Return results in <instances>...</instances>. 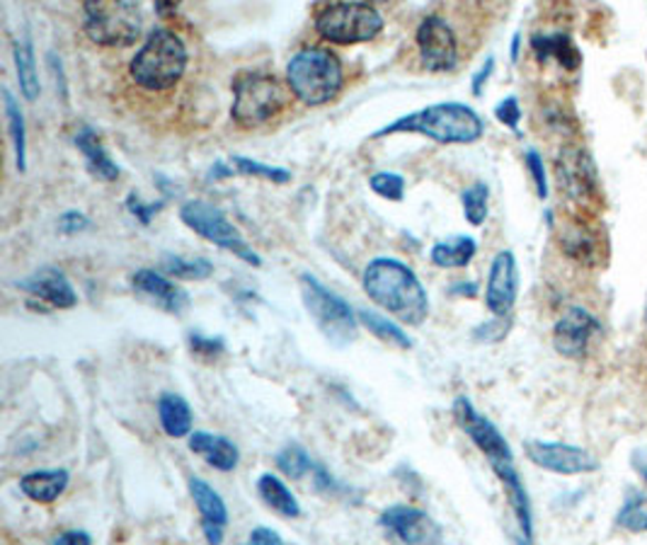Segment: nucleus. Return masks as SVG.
Returning a JSON list of instances; mask_svg holds the SVG:
<instances>
[{
	"label": "nucleus",
	"instance_id": "cd10ccee",
	"mask_svg": "<svg viewBox=\"0 0 647 545\" xmlns=\"http://www.w3.org/2000/svg\"><path fill=\"white\" fill-rule=\"evenodd\" d=\"M3 110L8 120L10 144H12V151H16V165L20 173H24L28 171V126H24V114H22L20 102L8 88H3Z\"/></svg>",
	"mask_w": 647,
	"mask_h": 545
},
{
	"label": "nucleus",
	"instance_id": "49530a36",
	"mask_svg": "<svg viewBox=\"0 0 647 545\" xmlns=\"http://www.w3.org/2000/svg\"><path fill=\"white\" fill-rule=\"evenodd\" d=\"M630 465L643 483H647V449H636L630 453Z\"/></svg>",
	"mask_w": 647,
	"mask_h": 545
},
{
	"label": "nucleus",
	"instance_id": "37998d69",
	"mask_svg": "<svg viewBox=\"0 0 647 545\" xmlns=\"http://www.w3.org/2000/svg\"><path fill=\"white\" fill-rule=\"evenodd\" d=\"M245 545H284L281 536L277 534L275 528L269 526H255L248 536V543Z\"/></svg>",
	"mask_w": 647,
	"mask_h": 545
},
{
	"label": "nucleus",
	"instance_id": "c03bdc74",
	"mask_svg": "<svg viewBox=\"0 0 647 545\" xmlns=\"http://www.w3.org/2000/svg\"><path fill=\"white\" fill-rule=\"evenodd\" d=\"M493 71H495V59H493V56H487L485 63L481 66V71H477V73L473 75L471 90H473V95H475V97H481V95H483V90H485V85H487V81H490V75H493Z\"/></svg>",
	"mask_w": 647,
	"mask_h": 545
},
{
	"label": "nucleus",
	"instance_id": "4468645a",
	"mask_svg": "<svg viewBox=\"0 0 647 545\" xmlns=\"http://www.w3.org/2000/svg\"><path fill=\"white\" fill-rule=\"evenodd\" d=\"M602 332L599 318L587 308H567L553 326V347L565 359H585L594 335Z\"/></svg>",
	"mask_w": 647,
	"mask_h": 545
},
{
	"label": "nucleus",
	"instance_id": "09e8293b",
	"mask_svg": "<svg viewBox=\"0 0 647 545\" xmlns=\"http://www.w3.org/2000/svg\"><path fill=\"white\" fill-rule=\"evenodd\" d=\"M233 173H236V171H233L230 165H226L224 161H216V163H214V167H212V171H209V175H206V177H209V182H212V179H224V177H233Z\"/></svg>",
	"mask_w": 647,
	"mask_h": 545
},
{
	"label": "nucleus",
	"instance_id": "ea45409f",
	"mask_svg": "<svg viewBox=\"0 0 647 545\" xmlns=\"http://www.w3.org/2000/svg\"><path fill=\"white\" fill-rule=\"evenodd\" d=\"M163 206H165V202H151V204L141 202L138 194H129V199H126V209L132 212L144 226L151 224V220L155 218V214H158Z\"/></svg>",
	"mask_w": 647,
	"mask_h": 545
},
{
	"label": "nucleus",
	"instance_id": "20e7f679",
	"mask_svg": "<svg viewBox=\"0 0 647 545\" xmlns=\"http://www.w3.org/2000/svg\"><path fill=\"white\" fill-rule=\"evenodd\" d=\"M287 85L308 107L328 105L345 88L342 61L328 47H304L287 63Z\"/></svg>",
	"mask_w": 647,
	"mask_h": 545
},
{
	"label": "nucleus",
	"instance_id": "a19ab883",
	"mask_svg": "<svg viewBox=\"0 0 647 545\" xmlns=\"http://www.w3.org/2000/svg\"><path fill=\"white\" fill-rule=\"evenodd\" d=\"M507 330H510L507 318H495L493 322H485V326L475 328L473 337L477 342H497V340H502L504 335H507Z\"/></svg>",
	"mask_w": 647,
	"mask_h": 545
},
{
	"label": "nucleus",
	"instance_id": "39448f33",
	"mask_svg": "<svg viewBox=\"0 0 647 545\" xmlns=\"http://www.w3.org/2000/svg\"><path fill=\"white\" fill-rule=\"evenodd\" d=\"M187 61L189 54L183 37L167 28H158L148 34L144 47L136 51V56L129 63V75L148 93H165V90L183 81Z\"/></svg>",
	"mask_w": 647,
	"mask_h": 545
},
{
	"label": "nucleus",
	"instance_id": "79ce46f5",
	"mask_svg": "<svg viewBox=\"0 0 647 545\" xmlns=\"http://www.w3.org/2000/svg\"><path fill=\"white\" fill-rule=\"evenodd\" d=\"M90 228V218L81 212H66L59 216V230L63 236H75V233H83Z\"/></svg>",
	"mask_w": 647,
	"mask_h": 545
},
{
	"label": "nucleus",
	"instance_id": "de8ad7c7",
	"mask_svg": "<svg viewBox=\"0 0 647 545\" xmlns=\"http://www.w3.org/2000/svg\"><path fill=\"white\" fill-rule=\"evenodd\" d=\"M449 294L451 296H469V298H473L477 294V284H473V281H456L454 287L449 289Z\"/></svg>",
	"mask_w": 647,
	"mask_h": 545
},
{
	"label": "nucleus",
	"instance_id": "bb28decb",
	"mask_svg": "<svg viewBox=\"0 0 647 545\" xmlns=\"http://www.w3.org/2000/svg\"><path fill=\"white\" fill-rule=\"evenodd\" d=\"M477 253V243L471 236H451L446 240L434 243L430 250L432 265L439 269H463L471 265Z\"/></svg>",
	"mask_w": 647,
	"mask_h": 545
},
{
	"label": "nucleus",
	"instance_id": "0eeeda50",
	"mask_svg": "<svg viewBox=\"0 0 647 545\" xmlns=\"http://www.w3.org/2000/svg\"><path fill=\"white\" fill-rule=\"evenodd\" d=\"M301 287V301L308 310L310 320L316 322V328L328 337L335 347H347L355 342L359 318L355 308L349 306L342 296L328 289L318 277L304 271L299 277Z\"/></svg>",
	"mask_w": 647,
	"mask_h": 545
},
{
	"label": "nucleus",
	"instance_id": "dca6fc26",
	"mask_svg": "<svg viewBox=\"0 0 647 545\" xmlns=\"http://www.w3.org/2000/svg\"><path fill=\"white\" fill-rule=\"evenodd\" d=\"M189 495L202 518V534L209 545H222L228 526V507L224 497L204 477H189Z\"/></svg>",
	"mask_w": 647,
	"mask_h": 545
},
{
	"label": "nucleus",
	"instance_id": "2f4dec72",
	"mask_svg": "<svg viewBox=\"0 0 647 545\" xmlns=\"http://www.w3.org/2000/svg\"><path fill=\"white\" fill-rule=\"evenodd\" d=\"M277 469L281 475H287L291 480H301L306 477L308 473H314L316 469V463L314 459L308 456V451L299 444H289V446H284L279 453H277Z\"/></svg>",
	"mask_w": 647,
	"mask_h": 545
},
{
	"label": "nucleus",
	"instance_id": "1a4fd4ad",
	"mask_svg": "<svg viewBox=\"0 0 647 545\" xmlns=\"http://www.w3.org/2000/svg\"><path fill=\"white\" fill-rule=\"evenodd\" d=\"M179 218H183V224L189 230L197 233V236L214 243L216 248L233 253L238 259H243L245 265H250V267L263 265V257L257 255L248 243H245L240 230L230 224L218 206L202 202V199H189L179 206Z\"/></svg>",
	"mask_w": 647,
	"mask_h": 545
},
{
	"label": "nucleus",
	"instance_id": "412c9836",
	"mask_svg": "<svg viewBox=\"0 0 647 545\" xmlns=\"http://www.w3.org/2000/svg\"><path fill=\"white\" fill-rule=\"evenodd\" d=\"M73 144H75L78 151L83 153V158L88 163V171L93 173L97 179H105V182H116V179H120V175H122L120 165H116L110 158V153H107L105 146H102V141H100L95 128L83 126L81 132L75 134Z\"/></svg>",
	"mask_w": 647,
	"mask_h": 545
},
{
	"label": "nucleus",
	"instance_id": "f257e3e1",
	"mask_svg": "<svg viewBox=\"0 0 647 545\" xmlns=\"http://www.w3.org/2000/svg\"><path fill=\"white\" fill-rule=\"evenodd\" d=\"M451 412H454L456 424L463 430V434L469 436L477 451L483 453L487 459L490 469L497 475V480L504 487V495H507V502L514 514V524H516V545H534V510H532V497L522 483V475L516 471L514 463V453L510 449V441L502 436L497 426L490 422L485 414L475 410L473 402L459 395L451 405Z\"/></svg>",
	"mask_w": 647,
	"mask_h": 545
},
{
	"label": "nucleus",
	"instance_id": "f03ea898",
	"mask_svg": "<svg viewBox=\"0 0 647 545\" xmlns=\"http://www.w3.org/2000/svg\"><path fill=\"white\" fill-rule=\"evenodd\" d=\"M361 287L373 304L410 328L430 318V296L420 277L393 257H373L361 275Z\"/></svg>",
	"mask_w": 647,
	"mask_h": 545
},
{
	"label": "nucleus",
	"instance_id": "2eb2a0df",
	"mask_svg": "<svg viewBox=\"0 0 647 545\" xmlns=\"http://www.w3.org/2000/svg\"><path fill=\"white\" fill-rule=\"evenodd\" d=\"M516 296H520V267H516L512 250H502L490 265L485 306L495 318H507L516 304Z\"/></svg>",
	"mask_w": 647,
	"mask_h": 545
},
{
	"label": "nucleus",
	"instance_id": "c85d7f7f",
	"mask_svg": "<svg viewBox=\"0 0 647 545\" xmlns=\"http://www.w3.org/2000/svg\"><path fill=\"white\" fill-rule=\"evenodd\" d=\"M357 318L361 326H364L373 337H379L381 342L393 345L398 349H412V337L391 318H386L377 313V310H367V308L357 310Z\"/></svg>",
	"mask_w": 647,
	"mask_h": 545
},
{
	"label": "nucleus",
	"instance_id": "f3484780",
	"mask_svg": "<svg viewBox=\"0 0 647 545\" xmlns=\"http://www.w3.org/2000/svg\"><path fill=\"white\" fill-rule=\"evenodd\" d=\"M16 287L28 291L30 296L39 298V301H44L51 308H75L78 306V294L73 289V284L69 281V277L63 275L59 267H42L32 271L30 277H24L20 281H16Z\"/></svg>",
	"mask_w": 647,
	"mask_h": 545
},
{
	"label": "nucleus",
	"instance_id": "423d86ee",
	"mask_svg": "<svg viewBox=\"0 0 647 545\" xmlns=\"http://www.w3.org/2000/svg\"><path fill=\"white\" fill-rule=\"evenodd\" d=\"M289 93L279 78L267 73H240L233 81V122L243 128H257L287 107Z\"/></svg>",
	"mask_w": 647,
	"mask_h": 545
},
{
	"label": "nucleus",
	"instance_id": "c756f323",
	"mask_svg": "<svg viewBox=\"0 0 647 545\" xmlns=\"http://www.w3.org/2000/svg\"><path fill=\"white\" fill-rule=\"evenodd\" d=\"M163 271L175 279L185 281H204L214 275V263L206 257H185V255H165Z\"/></svg>",
	"mask_w": 647,
	"mask_h": 545
},
{
	"label": "nucleus",
	"instance_id": "e433bc0d",
	"mask_svg": "<svg viewBox=\"0 0 647 545\" xmlns=\"http://www.w3.org/2000/svg\"><path fill=\"white\" fill-rule=\"evenodd\" d=\"M524 163H526L528 175H532V179H534L538 199H546L548 197V173H546V165H543L541 153L534 151V148L526 151L524 153Z\"/></svg>",
	"mask_w": 647,
	"mask_h": 545
},
{
	"label": "nucleus",
	"instance_id": "9b49d317",
	"mask_svg": "<svg viewBox=\"0 0 647 545\" xmlns=\"http://www.w3.org/2000/svg\"><path fill=\"white\" fill-rule=\"evenodd\" d=\"M422 66L430 73H446L459 63V39L451 24L439 16H427L415 32Z\"/></svg>",
	"mask_w": 647,
	"mask_h": 545
},
{
	"label": "nucleus",
	"instance_id": "4c0bfd02",
	"mask_svg": "<svg viewBox=\"0 0 647 545\" xmlns=\"http://www.w3.org/2000/svg\"><path fill=\"white\" fill-rule=\"evenodd\" d=\"M310 475H314L316 490L322 492V495H332V497H349V495H352V490L340 485L338 480H335L326 469H322V465H316L314 473H310Z\"/></svg>",
	"mask_w": 647,
	"mask_h": 545
},
{
	"label": "nucleus",
	"instance_id": "3c124183",
	"mask_svg": "<svg viewBox=\"0 0 647 545\" xmlns=\"http://www.w3.org/2000/svg\"><path fill=\"white\" fill-rule=\"evenodd\" d=\"M645 320H647V308H645Z\"/></svg>",
	"mask_w": 647,
	"mask_h": 545
},
{
	"label": "nucleus",
	"instance_id": "c9c22d12",
	"mask_svg": "<svg viewBox=\"0 0 647 545\" xmlns=\"http://www.w3.org/2000/svg\"><path fill=\"white\" fill-rule=\"evenodd\" d=\"M187 345L192 349V354L204 357V359H216L226 352V342L222 337H209L202 332H187Z\"/></svg>",
	"mask_w": 647,
	"mask_h": 545
},
{
	"label": "nucleus",
	"instance_id": "58836bf2",
	"mask_svg": "<svg viewBox=\"0 0 647 545\" xmlns=\"http://www.w3.org/2000/svg\"><path fill=\"white\" fill-rule=\"evenodd\" d=\"M495 116H497L500 124H504L507 128H512V132H516V128H520V122H522L520 100H516V97H504L500 102V105L495 107Z\"/></svg>",
	"mask_w": 647,
	"mask_h": 545
},
{
	"label": "nucleus",
	"instance_id": "aec40b11",
	"mask_svg": "<svg viewBox=\"0 0 647 545\" xmlns=\"http://www.w3.org/2000/svg\"><path fill=\"white\" fill-rule=\"evenodd\" d=\"M594 167L589 155H585L577 148H567L563 151L561 161H558V179L561 187L571 194V197H587L592 189L597 187V179H594Z\"/></svg>",
	"mask_w": 647,
	"mask_h": 545
},
{
	"label": "nucleus",
	"instance_id": "72a5a7b5",
	"mask_svg": "<svg viewBox=\"0 0 647 545\" xmlns=\"http://www.w3.org/2000/svg\"><path fill=\"white\" fill-rule=\"evenodd\" d=\"M616 526L630 531V534H647V495L628 500L616 516Z\"/></svg>",
	"mask_w": 647,
	"mask_h": 545
},
{
	"label": "nucleus",
	"instance_id": "7ed1b4c3",
	"mask_svg": "<svg viewBox=\"0 0 647 545\" xmlns=\"http://www.w3.org/2000/svg\"><path fill=\"white\" fill-rule=\"evenodd\" d=\"M485 124L473 107L463 102H437V105L410 112L371 134L383 138L393 134H420L437 144H475L483 136Z\"/></svg>",
	"mask_w": 647,
	"mask_h": 545
},
{
	"label": "nucleus",
	"instance_id": "6e6552de",
	"mask_svg": "<svg viewBox=\"0 0 647 545\" xmlns=\"http://www.w3.org/2000/svg\"><path fill=\"white\" fill-rule=\"evenodd\" d=\"M314 24L326 42L361 44L381 34L383 16L369 3H332L318 12Z\"/></svg>",
	"mask_w": 647,
	"mask_h": 545
},
{
	"label": "nucleus",
	"instance_id": "ddd939ff",
	"mask_svg": "<svg viewBox=\"0 0 647 545\" xmlns=\"http://www.w3.org/2000/svg\"><path fill=\"white\" fill-rule=\"evenodd\" d=\"M379 526L405 545H439L442 528L434 518L410 504H391L379 514Z\"/></svg>",
	"mask_w": 647,
	"mask_h": 545
},
{
	"label": "nucleus",
	"instance_id": "9d476101",
	"mask_svg": "<svg viewBox=\"0 0 647 545\" xmlns=\"http://www.w3.org/2000/svg\"><path fill=\"white\" fill-rule=\"evenodd\" d=\"M83 30L100 47H129L134 44L141 28H144V16H141L138 3H85L83 6Z\"/></svg>",
	"mask_w": 647,
	"mask_h": 545
},
{
	"label": "nucleus",
	"instance_id": "5701e85b",
	"mask_svg": "<svg viewBox=\"0 0 647 545\" xmlns=\"http://www.w3.org/2000/svg\"><path fill=\"white\" fill-rule=\"evenodd\" d=\"M257 495L267 504L271 512L281 514L284 518H299L301 504L296 500L291 487L275 473H263L257 477Z\"/></svg>",
	"mask_w": 647,
	"mask_h": 545
},
{
	"label": "nucleus",
	"instance_id": "f8f14e48",
	"mask_svg": "<svg viewBox=\"0 0 647 545\" xmlns=\"http://www.w3.org/2000/svg\"><path fill=\"white\" fill-rule=\"evenodd\" d=\"M526 459L532 461L536 469L558 473V475H582L599 471V461L592 456L587 449L561 444V441H541L532 439L524 444Z\"/></svg>",
	"mask_w": 647,
	"mask_h": 545
},
{
	"label": "nucleus",
	"instance_id": "6ab92c4d",
	"mask_svg": "<svg viewBox=\"0 0 647 545\" xmlns=\"http://www.w3.org/2000/svg\"><path fill=\"white\" fill-rule=\"evenodd\" d=\"M189 451L197 453L206 465H212V469L222 473L236 471L240 463V449L233 444L230 439L212 434V432L194 430L189 434Z\"/></svg>",
	"mask_w": 647,
	"mask_h": 545
},
{
	"label": "nucleus",
	"instance_id": "a211bd4d",
	"mask_svg": "<svg viewBox=\"0 0 647 545\" xmlns=\"http://www.w3.org/2000/svg\"><path fill=\"white\" fill-rule=\"evenodd\" d=\"M132 287L136 294L148 298L151 304L167 310V313L177 316L189 306V294L179 289L171 277H165L155 269H136L132 275Z\"/></svg>",
	"mask_w": 647,
	"mask_h": 545
},
{
	"label": "nucleus",
	"instance_id": "473e14b6",
	"mask_svg": "<svg viewBox=\"0 0 647 545\" xmlns=\"http://www.w3.org/2000/svg\"><path fill=\"white\" fill-rule=\"evenodd\" d=\"M487 202H490V189L485 182H475L469 189H463L461 194V206L463 216L471 226H483L487 218Z\"/></svg>",
	"mask_w": 647,
	"mask_h": 545
},
{
	"label": "nucleus",
	"instance_id": "8fccbe9b",
	"mask_svg": "<svg viewBox=\"0 0 647 545\" xmlns=\"http://www.w3.org/2000/svg\"><path fill=\"white\" fill-rule=\"evenodd\" d=\"M516 56H520V34H514L512 39V61H516Z\"/></svg>",
	"mask_w": 647,
	"mask_h": 545
},
{
	"label": "nucleus",
	"instance_id": "f704fd0d",
	"mask_svg": "<svg viewBox=\"0 0 647 545\" xmlns=\"http://www.w3.org/2000/svg\"><path fill=\"white\" fill-rule=\"evenodd\" d=\"M369 187L379 194L383 199H391V202H403V194H405V177L398 175V173H373L369 177Z\"/></svg>",
	"mask_w": 647,
	"mask_h": 545
},
{
	"label": "nucleus",
	"instance_id": "a18cd8bd",
	"mask_svg": "<svg viewBox=\"0 0 647 545\" xmlns=\"http://www.w3.org/2000/svg\"><path fill=\"white\" fill-rule=\"evenodd\" d=\"M51 545H93V538H90L88 531L73 528V531H66V534H61L59 538H54Z\"/></svg>",
	"mask_w": 647,
	"mask_h": 545
},
{
	"label": "nucleus",
	"instance_id": "b1692460",
	"mask_svg": "<svg viewBox=\"0 0 647 545\" xmlns=\"http://www.w3.org/2000/svg\"><path fill=\"white\" fill-rule=\"evenodd\" d=\"M158 420H161L163 432L171 439H185V436L189 439V434L194 432L192 430L194 418H192L189 402L177 393H163L158 398Z\"/></svg>",
	"mask_w": 647,
	"mask_h": 545
},
{
	"label": "nucleus",
	"instance_id": "393cba45",
	"mask_svg": "<svg viewBox=\"0 0 647 545\" xmlns=\"http://www.w3.org/2000/svg\"><path fill=\"white\" fill-rule=\"evenodd\" d=\"M12 59H16V71H18V83L20 93L24 100L34 102L42 93V85H39V73H37V59H34V47L30 34L18 37L12 42Z\"/></svg>",
	"mask_w": 647,
	"mask_h": 545
},
{
	"label": "nucleus",
	"instance_id": "4be33fe9",
	"mask_svg": "<svg viewBox=\"0 0 647 545\" xmlns=\"http://www.w3.org/2000/svg\"><path fill=\"white\" fill-rule=\"evenodd\" d=\"M71 483L69 471L51 469V471H34L20 477V492L37 504H54Z\"/></svg>",
	"mask_w": 647,
	"mask_h": 545
},
{
	"label": "nucleus",
	"instance_id": "7c9ffc66",
	"mask_svg": "<svg viewBox=\"0 0 647 545\" xmlns=\"http://www.w3.org/2000/svg\"><path fill=\"white\" fill-rule=\"evenodd\" d=\"M230 167L236 171L238 175L245 177H257V179H267V182H275V185H287L291 179V173L287 167H275V165H265L260 161H253V158H245V155H230Z\"/></svg>",
	"mask_w": 647,
	"mask_h": 545
},
{
	"label": "nucleus",
	"instance_id": "a878e982",
	"mask_svg": "<svg viewBox=\"0 0 647 545\" xmlns=\"http://www.w3.org/2000/svg\"><path fill=\"white\" fill-rule=\"evenodd\" d=\"M532 49L538 56V61H558L563 69L575 71L582 63L579 49L567 34H546V37H534L532 39Z\"/></svg>",
	"mask_w": 647,
	"mask_h": 545
}]
</instances>
